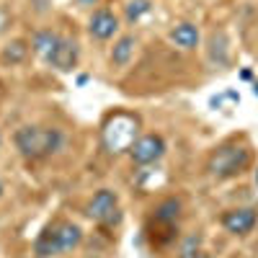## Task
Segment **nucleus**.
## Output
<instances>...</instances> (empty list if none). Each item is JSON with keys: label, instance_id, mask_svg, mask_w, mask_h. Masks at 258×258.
I'll return each mask as SVG.
<instances>
[{"label": "nucleus", "instance_id": "f257e3e1", "mask_svg": "<svg viewBox=\"0 0 258 258\" xmlns=\"http://www.w3.org/2000/svg\"><path fill=\"white\" fill-rule=\"evenodd\" d=\"M13 142L18 147V153L26 160H44L49 155H54L57 150H62L64 145V135L57 126H36V124H26L21 126L13 135Z\"/></svg>", "mask_w": 258, "mask_h": 258}, {"label": "nucleus", "instance_id": "f03ea898", "mask_svg": "<svg viewBox=\"0 0 258 258\" xmlns=\"http://www.w3.org/2000/svg\"><path fill=\"white\" fill-rule=\"evenodd\" d=\"M83 243V227L75 222H54L47 225L36 235L34 240V255L36 258H54V255H64V253H73L78 245Z\"/></svg>", "mask_w": 258, "mask_h": 258}, {"label": "nucleus", "instance_id": "7ed1b4c3", "mask_svg": "<svg viewBox=\"0 0 258 258\" xmlns=\"http://www.w3.org/2000/svg\"><path fill=\"white\" fill-rule=\"evenodd\" d=\"M140 135V121L137 116L132 114H114L109 121L103 124V147L109 150L111 155H119V153H129V147L135 145Z\"/></svg>", "mask_w": 258, "mask_h": 258}, {"label": "nucleus", "instance_id": "20e7f679", "mask_svg": "<svg viewBox=\"0 0 258 258\" xmlns=\"http://www.w3.org/2000/svg\"><path fill=\"white\" fill-rule=\"evenodd\" d=\"M250 163V150L245 145H222L209 158V173L214 178H232L240 176Z\"/></svg>", "mask_w": 258, "mask_h": 258}, {"label": "nucleus", "instance_id": "39448f33", "mask_svg": "<svg viewBox=\"0 0 258 258\" xmlns=\"http://www.w3.org/2000/svg\"><path fill=\"white\" fill-rule=\"evenodd\" d=\"M85 214L103 225V227H114L121 222V209H119V197L114 188H98L93 194V199L88 202V207H85Z\"/></svg>", "mask_w": 258, "mask_h": 258}, {"label": "nucleus", "instance_id": "423d86ee", "mask_svg": "<svg viewBox=\"0 0 258 258\" xmlns=\"http://www.w3.org/2000/svg\"><path fill=\"white\" fill-rule=\"evenodd\" d=\"M165 155V140L160 135H142L129 147V158L135 165H153Z\"/></svg>", "mask_w": 258, "mask_h": 258}, {"label": "nucleus", "instance_id": "0eeeda50", "mask_svg": "<svg viewBox=\"0 0 258 258\" xmlns=\"http://www.w3.org/2000/svg\"><path fill=\"white\" fill-rule=\"evenodd\" d=\"M78 59H80V44L75 39H70V36H62L57 49L47 59V64L54 68L57 73H73L78 68Z\"/></svg>", "mask_w": 258, "mask_h": 258}, {"label": "nucleus", "instance_id": "6e6552de", "mask_svg": "<svg viewBox=\"0 0 258 258\" xmlns=\"http://www.w3.org/2000/svg\"><path fill=\"white\" fill-rule=\"evenodd\" d=\"M88 34L96 41H109L119 34V16L109 8H98L93 11L91 21H88Z\"/></svg>", "mask_w": 258, "mask_h": 258}, {"label": "nucleus", "instance_id": "1a4fd4ad", "mask_svg": "<svg viewBox=\"0 0 258 258\" xmlns=\"http://www.w3.org/2000/svg\"><path fill=\"white\" fill-rule=\"evenodd\" d=\"M258 222V212L253 207H243V209H230L222 217V227L232 235H248Z\"/></svg>", "mask_w": 258, "mask_h": 258}, {"label": "nucleus", "instance_id": "9d476101", "mask_svg": "<svg viewBox=\"0 0 258 258\" xmlns=\"http://www.w3.org/2000/svg\"><path fill=\"white\" fill-rule=\"evenodd\" d=\"M168 36H170V41H173L178 49H186V52L197 49V47H199V41H202V34H199L197 24H188V21H183V24L173 26Z\"/></svg>", "mask_w": 258, "mask_h": 258}, {"label": "nucleus", "instance_id": "9b49d317", "mask_svg": "<svg viewBox=\"0 0 258 258\" xmlns=\"http://www.w3.org/2000/svg\"><path fill=\"white\" fill-rule=\"evenodd\" d=\"M59 34L57 31H52V29H39L36 34H34V39H31V52L34 54H39L41 59H49L52 57V52L57 49V44H59Z\"/></svg>", "mask_w": 258, "mask_h": 258}, {"label": "nucleus", "instance_id": "f8f14e48", "mask_svg": "<svg viewBox=\"0 0 258 258\" xmlns=\"http://www.w3.org/2000/svg\"><path fill=\"white\" fill-rule=\"evenodd\" d=\"M31 52V44L26 39H11L8 44L3 47V52H0V59H3V64H21Z\"/></svg>", "mask_w": 258, "mask_h": 258}, {"label": "nucleus", "instance_id": "ddd939ff", "mask_svg": "<svg viewBox=\"0 0 258 258\" xmlns=\"http://www.w3.org/2000/svg\"><path fill=\"white\" fill-rule=\"evenodd\" d=\"M178 214H181V199H176V197L163 199V202L153 209V217H155V222H160V225H173V222L178 220Z\"/></svg>", "mask_w": 258, "mask_h": 258}, {"label": "nucleus", "instance_id": "4468645a", "mask_svg": "<svg viewBox=\"0 0 258 258\" xmlns=\"http://www.w3.org/2000/svg\"><path fill=\"white\" fill-rule=\"evenodd\" d=\"M135 47H137V41L135 36H119L116 39V44L111 47V62L116 64V68H124V64H129V59H132L135 54Z\"/></svg>", "mask_w": 258, "mask_h": 258}, {"label": "nucleus", "instance_id": "2eb2a0df", "mask_svg": "<svg viewBox=\"0 0 258 258\" xmlns=\"http://www.w3.org/2000/svg\"><path fill=\"white\" fill-rule=\"evenodd\" d=\"M150 11H153V6H150V0H132V3L126 6V24H137V21L142 16H147Z\"/></svg>", "mask_w": 258, "mask_h": 258}, {"label": "nucleus", "instance_id": "dca6fc26", "mask_svg": "<svg viewBox=\"0 0 258 258\" xmlns=\"http://www.w3.org/2000/svg\"><path fill=\"white\" fill-rule=\"evenodd\" d=\"M202 250V235H188V238L181 243L178 248V255L181 258H191V255H197Z\"/></svg>", "mask_w": 258, "mask_h": 258}, {"label": "nucleus", "instance_id": "f3484780", "mask_svg": "<svg viewBox=\"0 0 258 258\" xmlns=\"http://www.w3.org/2000/svg\"><path fill=\"white\" fill-rule=\"evenodd\" d=\"M8 26H11V13H8L3 6H0V34H6Z\"/></svg>", "mask_w": 258, "mask_h": 258}, {"label": "nucleus", "instance_id": "a211bd4d", "mask_svg": "<svg viewBox=\"0 0 258 258\" xmlns=\"http://www.w3.org/2000/svg\"><path fill=\"white\" fill-rule=\"evenodd\" d=\"M75 3H78V6H98L101 0H75Z\"/></svg>", "mask_w": 258, "mask_h": 258}, {"label": "nucleus", "instance_id": "6ab92c4d", "mask_svg": "<svg viewBox=\"0 0 258 258\" xmlns=\"http://www.w3.org/2000/svg\"><path fill=\"white\" fill-rule=\"evenodd\" d=\"M191 258H212V255H209V253H204V250H199L197 255H191Z\"/></svg>", "mask_w": 258, "mask_h": 258}, {"label": "nucleus", "instance_id": "aec40b11", "mask_svg": "<svg viewBox=\"0 0 258 258\" xmlns=\"http://www.w3.org/2000/svg\"><path fill=\"white\" fill-rule=\"evenodd\" d=\"M6 194V183H3V178H0V197Z\"/></svg>", "mask_w": 258, "mask_h": 258}, {"label": "nucleus", "instance_id": "412c9836", "mask_svg": "<svg viewBox=\"0 0 258 258\" xmlns=\"http://www.w3.org/2000/svg\"><path fill=\"white\" fill-rule=\"evenodd\" d=\"M253 93H255V96H258V80H255V83H253Z\"/></svg>", "mask_w": 258, "mask_h": 258}, {"label": "nucleus", "instance_id": "4be33fe9", "mask_svg": "<svg viewBox=\"0 0 258 258\" xmlns=\"http://www.w3.org/2000/svg\"><path fill=\"white\" fill-rule=\"evenodd\" d=\"M0 145H3V135H0Z\"/></svg>", "mask_w": 258, "mask_h": 258}, {"label": "nucleus", "instance_id": "5701e85b", "mask_svg": "<svg viewBox=\"0 0 258 258\" xmlns=\"http://www.w3.org/2000/svg\"><path fill=\"white\" fill-rule=\"evenodd\" d=\"M255 181H258V176H255Z\"/></svg>", "mask_w": 258, "mask_h": 258}, {"label": "nucleus", "instance_id": "b1692460", "mask_svg": "<svg viewBox=\"0 0 258 258\" xmlns=\"http://www.w3.org/2000/svg\"><path fill=\"white\" fill-rule=\"evenodd\" d=\"M88 258H93V255H88Z\"/></svg>", "mask_w": 258, "mask_h": 258}]
</instances>
